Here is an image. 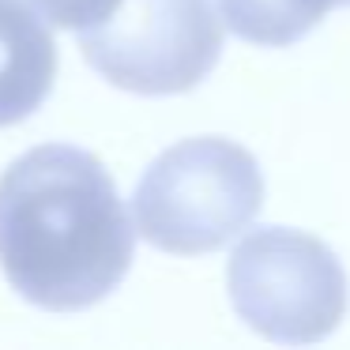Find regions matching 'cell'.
Listing matches in <instances>:
<instances>
[{"label":"cell","instance_id":"cell-5","mask_svg":"<svg viewBox=\"0 0 350 350\" xmlns=\"http://www.w3.org/2000/svg\"><path fill=\"white\" fill-rule=\"evenodd\" d=\"M57 46L31 0H0V129L19 124L49 98Z\"/></svg>","mask_w":350,"mask_h":350},{"label":"cell","instance_id":"cell-4","mask_svg":"<svg viewBox=\"0 0 350 350\" xmlns=\"http://www.w3.org/2000/svg\"><path fill=\"white\" fill-rule=\"evenodd\" d=\"M87 64L132 94H181L222 57V19L211 0H121L79 31Z\"/></svg>","mask_w":350,"mask_h":350},{"label":"cell","instance_id":"cell-6","mask_svg":"<svg viewBox=\"0 0 350 350\" xmlns=\"http://www.w3.org/2000/svg\"><path fill=\"white\" fill-rule=\"evenodd\" d=\"M222 19L252 46L301 42L327 12L350 8V0H219Z\"/></svg>","mask_w":350,"mask_h":350},{"label":"cell","instance_id":"cell-1","mask_svg":"<svg viewBox=\"0 0 350 350\" xmlns=\"http://www.w3.org/2000/svg\"><path fill=\"white\" fill-rule=\"evenodd\" d=\"M136 222L109 170L72 144H42L0 177V267L31 305L79 312L132 267Z\"/></svg>","mask_w":350,"mask_h":350},{"label":"cell","instance_id":"cell-3","mask_svg":"<svg viewBox=\"0 0 350 350\" xmlns=\"http://www.w3.org/2000/svg\"><path fill=\"white\" fill-rule=\"evenodd\" d=\"M234 312L271 342H317L347 312V271L320 237L264 226L241 237L226 267Z\"/></svg>","mask_w":350,"mask_h":350},{"label":"cell","instance_id":"cell-2","mask_svg":"<svg viewBox=\"0 0 350 350\" xmlns=\"http://www.w3.org/2000/svg\"><path fill=\"white\" fill-rule=\"evenodd\" d=\"M264 207L260 162L241 144L200 136L162 151L132 196L136 234L174 256L230 245Z\"/></svg>","mask_w":350,"mask_h":350}]
</instances>
